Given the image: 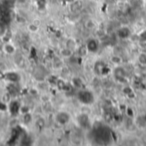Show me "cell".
<instances>
[{"label": "cell", "instance_id": "1", "mask_svg": "<svg viewBox=\"0 0 146 146\" xmlns=\"http://www.w3.org/2000/svg\"><path fill=\"white\" fill-rule=\"evenodd\" d=\"M69 120H70V116L66 112H59L56 115V122L61 124V125H65V124L68 123Z\"/></svg>", "mask_w": 146, "mask_h": 146}, {"label": "cell", "instance_id": "2", "mask_svg": "<svg viewBox=\"0 0 146 146\" xmlns=\"http://www.w3.org/2000/svg\"><path fill=\"white\" fill-rule=\"evenodd\" d=\"M14 59H15V64L21 68H24L25 66H26V61H25V58L24 56L21 54V53H18V52H15L14 54Z\"/></svg>", "mask_w": 146, "mask_h": 146}, {"label": "cell", "instance_id": "3", "mask_svg": "<svg viewBox=\"0 0 146 146\" xmlns=\"http://www.w3.org/2000/svg\"><path fill=\"white\" fill-rule=\"evenodd\" d=\"M83 8V3L81 0H75L74 2H72V3L70 4V11L72 13H78L81 10V9Z\"/></svg>", "mask_w": 146, "mask_h": 146}, {"label": "cell", "instance_id": "4", "mask_svg": "<svg viewBox=\"0 0 146 146\" xmlns=\"http://www.w3.org/2000/svg\"><path fill=\"white\" fill-rule=\"evenodd\" d=\"M86 46H87L88 51H91V52H96L98 50V42L95 39H90L87 42Z\"/></svg>", "mask_w": 146, "mask_h": 146}, {"label": "cell", "instance_id": "5", "mask_svg": "<svg viewBox=\"0 0 146 146\" xmlns=\"http://www.w3.org/2000/svg\"><path fill=\"white\" fill-rule=\"evenodd\" d=\"M3 50L6 54H8V55H14L16 52L15 46L13 44H9V43L8 44H4L3 48Z\"/></svg>", "mask_w": 146, "mask_h": 146}, {"label": "cell", "instance_id": "6", "mask_svg": "<svg viewBox=\"0 0 146 146\" xmlns=\"http://www.w3.org/2000/svg\"><path fill=\"white\" fill-rule=\"evenodd\" d=\"M81 97H82L81 100H82L83 103L90 104V103H92V94L89 93V92H84L81 94Z\"/></svg>", "mask_w": 146, "mask_h": 146}, {"label": "cell", "instance_id": "7", "mask_svg": "<svg viewBox=\"0 0 146 146\" xmlns=\"http://www.w3.org/2000/svg\"><path fill=\"white\" fill-rule=\"evenodd\" d=\"M60 54H61L62 56H63V57H65V58H68V57H70V56L73 55V50H70V49H68V47L65 46L64 48H62V49L61 50Z\"/></svg>", "mask_w": 146, "mask_h": 146}, {"label": "cell", "instance_id": "8", "mask_svg": "<svg viewBox=\"0 0 146 146\" xmlns=\"http://www.w3.org/2000/svg\"><path fill=\"white\" fill-rule=\"evenodd\" d=\"M66 47H68V49L74 50L76 48V42L73 38H69L66 42Z\"/></svg>", "mask_w": 146, "mask_h": 146}, {"label": "cell", "instance_id": "9", "mask_svg": "<svg viewBox=\"0 0 146 146\" xmlns=\"http://www.w3.org/2000/svg\"><path fill=\"white\" fill-rule=\"evenodd\" d=\"M88 52V49L86 45H81L78 49V53L80 56H86Z\"/></svg>", "mask_w": 146, "mask_h": 146}, {"label": "cell", "instance_id": "10", "mask_svg": "<svg viewBox=\"0 0 146 146\" xmlns=\"http://www.w3.org/2000/svg\"><path fill=\"white\" fill-rule=\"evenodd\" d=\"M7 34V27L4 23L0 22V38H3L5 37Z\"/></svg>", "mask_w": 146, "mask_h": 146}, {"label": "cell", "instance_id": "11", "mask_svg": "<svg viewBox=\"0 0 146 146\" xmlns=\"http://www.w3.org/2000/svg\"><path fill=\"white\" fill-rule=\"evenodd\" d=\"M118 35L121 38H127L129 35V31L126 28H122L120 31H118Z\"/></svg>", "mask_w": 146, "mask_h": 146}, {"label": "cell", "instance_id": "12", "mask_svg": "<svg viewBox=\"0 0 146 146\" xmlns=\"http://www.w3.org/2000/svg\"><path fill=\"white\" fill-rule=\"evenodd\" d=\"M15 2L16 0H3V4L7 8H11L12 6H14Z\"/></svg>", "mask_w": 146, "mask_h": 146}, {"label": "cell", "instance_id": "13", "mask_svg": "<svg viewBox=\"0 0 146 146\" xmlns=\"http://www.w3.org/2000/svg\"><path fill=\"white\" fill-rule=\"evenodd\" d=\"M32 120H33V117L32 115L29 114V113H26L24 114V116H23V121L26 124H29L30 122H32Z\"/></svg>", "mask_w": 146, "mask_h": 146}, {"label": "cell", "instance_id": "14", "mask_svg": "<svg viewBox=\"0 0 146 146\" xmlns=\"http://www.w3.org/2000/svg\"><path fill=\"white\" fill-rule=\"evenodd\" d=\"M53 67L55 68H60L62 67V61L59 58H56L53 61Z\"/></svg>", "mask_w": 146, "mask_h": 146}, {"label": "cell", "instance_id": "15", "mask_svg": "<svg viewBox=\"0 0 146 146\" xmlns=\"http://www.w3.org/2000/svg\"><path fill=\"white\" fill-rule=\"evenodd\" d=\"M10 100H11V95L9 93H6L3 95V104H8L10 102Z\"/></svg>", "mask_w": 146, "mask_h": 146}, {"label": "cell", "instance_id": "16", "mask_svg": "<svg viewBox=\"0 0 146 146\" xmlns=\"http://www.w3.org/2000/svg\"><path fill=\"white\" fill-rule=\"evenodd\" d=\"M85 26H86V28H88V29H92V28L94 27V23H93V21H92L88 20V21H86Z\"/></svg>", "mask_w": 146, "mask_h": 146}, {"label": "cell", "instance_id": "17", "mask_svg": "<svg viewBox=\"0 0 146 146\" xmlns=\"http://www.w3.org/2000/svg\"><path fill=\"white\" fill-rule=\"evenodd\" d=\"M3 45H4V43L1 40V38H0V50H3Z\"/></svg>", "mask_w": 146, "mask_h": 146}, {"label": "cell", "instance_id": "18", "mask_svg": "<svg viewBox=\"0 0 146 146\" xmlns=\"http://www.w3.org/2000/svg\"><path fill=\"white\" fill-rule=\"evenodd\" d=\"M16 2L19 3H25L27 2V0H16Z\"/></svg>", "mask_w": 146, "mask_h": 146}]
</instances>
